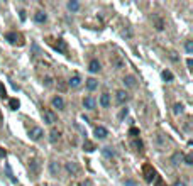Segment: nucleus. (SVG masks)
Segmentation results:
<instances>
[{
  "label": "nucleus",
  "mask_w": 193,
  "mask_h": 186,
  "mask_svg": "<svg viewBox=\"0 0 193 186\" xmlns=\"http://www.w3.org/2000/svg\"><path fill=\"white\" fill-rule=\"evenodd\" d=\"M129 135H132V137H137V135H139V129L132 127L131 130H129Z\"/></svg>",
  "instance_id": "obj_30"
},
{
  "label": "nucleus",
  "mask_w": 193,
  "mask_h": 186,
  "mask_svg": "<svg viewBox=\"0 0 193 186\" xmlns=\"http://www.w3.org/2000/svg\"><path fill=\"white\" fill-rule=\"evenodd\" d=\"M132 147H135L137 151H141L142 149V142L141 140H137V139H134V140H132Z\"/></svg>",
  "instance_id": "obj_29"
},
{
  "label": "nucleus",
  "mask_w": 193,
  "mask_h": 186,
  "mask_svg": "<svg viewBox=\"0 0 193 186\" xmlns=\"http://www.w3.org/2000/svg\"><path fill=\"white\" fill-rule=\"evenodd\" d=\"M83 149L87 151V152H93L97 147H95L93 142H90V140H85V142H83Z\"/></svg>",
  "instance_id": "obj_19"
},
{
  "label": "nucleus",
  "mask_w": 193,
  "mask_h": 186,
  "mask_svg": "<svg viewBox=\"0 0 193 186\" xmlns=\"http://www.w3.org/2000/svg\"><path fill=\"white\" fill-rule=\"evenodd\" d=\"M51 103H53V107H54V108H58V110H65V100H63L61 97H54Z\"/></svg>",
  "instance_id": "obj_10"
},
{
  "label": "nucleus",
  "mask_w": 193,
  "mask_h": 186,
  "mask_svg": "<svg viewBox=\"0 0 193 186\" xmlns=\"http://www.w3.org/2000/svg\"><path fill=\"white\" fill-rule=\"evenodd\" d=\"M115 100L119 105H124V103L129 102V93L125 90H117L115 91Z\"/></svg>",
  "instance_id": "obj_1"
},
{
  "label": "nucleus",
  "mask_w": 193,
  "mask_h": 186,
  "mask_svg": "<svg viewBox=\"0 0 193 186\" xmlns=\"http://www.w3.org/2000/svg\"><path fill=\"white\" fill-rule=\"evenodd\" d=\"M97 86H98V81L95 80V78H88V80H87V88H88L90 91L97 90Z\"/></svg>",
  "instance_id": "obj_16"
},
{
  "label": "nucleus",
  "mask_w": 193,
  "mask_h": 186,
  "mask_svg": "<svg viewBox=\"0 0 193 186\" xmlns=\"http://www.w3.org/2000/svg\"><path fill=\"white\" fill-rule=\"evenodd\" d=\"M78 186H93V183H91L90 179H85V181H80V183H78Z\"/></svg>",
  "instance_id": "obj_32"
},
{
  "label": "nucleus",
  "mask_w": 193,
  "mask_h": 186,
  "mask_svg": "<svg viewBox=\"0 0 193 186\" xmlns=\"http://www.w3.org/2000/svg\"><path fill=\"white\" fill-rule=\"evenodd\" d=\"M59 171H61L59 164L56 162V161H51V162H49V173H51L53 178H58V176H59Z\"/></svg>",
  "instance_id": "obj_7"
},
{
  "label": "nucleus",
  "mask_w": 193,
  "mask_h": 186,
  "mask_svg": "<svg viewBox=\"0 0 193 186\" xmlns=\"http://www.w3.org/2000/svg\"><path fill=\"white\" fill-rule=\"evenodd\" d=\"M44 85H46V86H51V85H53V80H51V78H46V80H44Z\"/></svg>",
  "instance_id": "obj_36"
},
{
  "label": "nucleus",
  "mask_w": 193,
  "mask_h": 186,
  "mask_svg": "<svg viewBox=\"0 0 193 186\" xmlns=\"http://www.w3.org/2000/svg\"><path fill=\"white\" fill-rule=\"evenodd\" d=\"M29 168L34 174H37V173H39V162H37L36 159H29Z\"/></svg>",
  "instance_id": "obj_18"
},
{
  "label": "nucleus",
  "mask_w": 193,
  "mask_h": 186,
  "mask_svg": "<svg viewBox=\"0 0 193 186\" xmlns=\"http://www.w3.org/2000/svg\"><path fill=\"white\" fill-rule=\"evenodd\" d=\"M163 80L164 81H173V73L171 71H168V69H164L163 71Z\"/></svg>",
  "instance_id": "obj_25"
},
{
  "label": "nucleus",
  "mask_w": 193,
  "mask_h": 186,
  "mask_svg": "<svg viewBox=\"0 0 193 186\" xmlns=\"http://www.w3.org/2000/svg\"><path fill=\"white\" fill-rule=\"evenodd\" d=\"M58 139H59V132L58 130H51V134H49V142L54 144Z\"/></svg>",
  "instance_id": "obj_23"
},
{
  "label": "nucleus",
  "mask_w": 193,
  "mask_h": 186,
  "mask_svg": "<svg viewBox=\"0 0 193 186\" xmlns=\"http://www.w3.org/2000/svg\"><path fill=\"white\" fill-rule=\"evenodd\" d=\"M68 85H69L71 88H78V86L81 85V78L78 76V75H75V76H71V80L68 81Z\"/></svg>",
  "instance_id": "obj_14"
},
{
  "label": "nucleus",
  "mask_w": 193,
  "mask_h": 186,
  "mask_svg": "<svg viewBox=\"0 0 193 186\" xmlns=\"http://www.w3.org/2000/svg\"><path fill=\"white\" fill-rule=\"evenodd\" d=\"M65 169L68 171L69 176H76L78 173H80V168H78V164H76V162H73V161H68V162L65 164Z\"/></svg>",
  "instance_id": "obj_2"
},
{
  "label": "nucleus",
  "mask_w": 193,
  "mask_h": 186,
  "mask_svg": "<svg viewBox=\"0 0 193 186\" xmlns=\"http://www.w3.org/2000/svg\"><path fill=\"white\" fill-rule=\"evenodd\" d=\"M173 113H175V115H180V113H183V103H176V105L173 107Z\"/></svg>",
  "instance_id": "obj_26"
},
{
  "label": "nucleus",
  "mask_w": 193,
  "mask_h": 186,
  "mask_svg": "<svg viewBox=\"0 0 193 186\" xmlns=\"http://www.w3.org/2000/svg\"><path fill=\"white\" fill-rule=\"evenodd\" d=\"M102 154H103L105 157H109V159L115 157V151H113L112 147H102Z\"/></svg>",
  "instance_id": "obj_17"
},
{
  "label": "nucleus",
  "mask_w": 193,
  "mask_h": 186,
  "mask_svg": "<svg viewBox=\"0 0 193 186\" xmlns=\"http://www.w3.org/2000/svg\"><path fill=\"white\" fill-rule=\"evenodd\" d=\"M88 69H90V73H98L100 71V63L97 59H91L90 64H88Z\"/></svg>",
  "instance_id": "obj_11"
},
{
  "label": "nucleus",
  "mask_w": 193,
  "mask_h": 186,
  "mask_svg": "<svg viewBox=\"0 0 193 186\" xmlns=\"http://www.w3.org/2000/svg\"><path fill=\"white\" fill-rule=\"evenodd\" d=\"M173 186H186V184H185V183H183V181H176V183H175V184H173Z\"/></svg>",
  "instance_id": "obj_39"
},
{
  "label": "nucleus",
  "mask_w": 193,
  "mask_h": 186,
  "mask_svg": "<svg viewBox=\"0 0 193 186\" xmlns=\"http://www.w3.org/2000/svg\"><path fill=\"white\" fill-rule=\"evenodd\" d=\"M68 9L71 12H76L78 9H80V4H78L76 0H71V2H68Z\"/></svg>",
  "instance_id": "obj_22"
},
{
  "label": "nucleus",
  "mask_w": 193,
  "mask_h": 186,
  "mask_svg": "<svg viewBox=\"0 0 193 186\" xmlns=\"http://www.w3.org/2000/svg\"><path fill=\"white\" fill-rule=\"evenodd\" d=\"M9 105H10V110H17L20 103H19L17 98H10V100H9Z\"/></svg>",
  "instance_id": "obj_24"
},
{
  "label": "nucleus",
  "mask_w": 193,
  "mask_h": 186,
  "mask_svg": "<svg viewBox=\"0 0 193 186\" xmlns=\"http://www.w3.org/2000/svg\"><path fill=\"white\" fill-rule=\"evenodd\" d=\"M183 161V154H180V152H176V154H173V157H171V162L173 164H180V162H181Z\"/></svg>",
  "instance_id": "obj_21"
},
{
  "label": "nucleus",
  "mask_w": 193,
  "mask_h": 186,
  "mask_svg": "<svg viewBox=\"0 0 193 186\" xmlns=\"http://www.w3.org/2000/svg\"><path fill=\"white\" fill-rule=\"evenodd\" d=\"M43 119H44V122H46L47 125H53L56 122V115H54V112H51V110H44Z\"/></svg>",
  "instance_id": "obj_4"
},
{
  "label": "nucleus",
  "mask_w": 193,
  "mask_h": 186,
  "mask_svg": "<svg viewBox=\"0 0 193 186\" xmlns=\"http://www.w3.org/2000/svg\"><path fill=\"white\" fill-rule=\"evenodd\" d=\"M127 113H129V110H127V108H124V110H122V112L119 113V119H124L125 115H127Z\"/></svg>",
  "instance_id": "obj_34"
},
{
  "label": "nucleus",
  "mask_w": 193,
  "mask_h": 186,
  "mask_svg": "<svg viewBox=\"0 0 193 186\" xmlns=\"http://www.w3.org/2000/svg\"><path fill=\"white\" fill-rule=\"evenodd\" d=\"M154 186H164V184H163V179H161V178H156V181H154Z\"/></svg>",
  "instance_id": "obj_35"
},
{
  "label": "nucleus",
  "mask_w": 193,
  "mask_h": 186,
  "mask_svg": "<svg viewBox=\"0 0 193 186\" xmlns=\"http://www.w3.org/2000/svg\"><path fill=\"white\" fill-rule=\"evenodd\" d=\"M124 186H137V183H135L134 179H125V181H124Z\"/></svg>",
  "instance_id": "obj_31"
},
{
  "label": "nucleus",
  "mask_w": 193,
  "mask_h": 186,
  "mask_svg": "<svg viewBox=\"0 0 193 186\" xmlns=\"http://www.w3.org/2000/svg\"><path fill=\"white\" fill-rule=\"evenodd\" d=\"M98 102H100V105H102L103 108H109V107H110V95H109V93H103V95L100 97Z\"/></svg>",
  "instance_id": "obj_12"
},
{
  "label": "nucleus",
  "mask_w": 193,
  "mask_h": 186,
  "mask_svg": "<svg viewBox=\"0 0 193 186\" xmlns=\"http://www.w3.org/2000/svg\"><path fill=\"white\" fill-rule=\"evenodd\" d=\"M183 161H185V164L191 166V164H193V156H191V154H186V156L183 157Z\"/></svg>",
  "instance_id": "obj_28"
},
{
  "label": "nucleus",
  "mask_w": 193,
  "mask_h": 186,
  "mask_svg": "<svg viewBox=\"0 0 193 186\" xmlns=\"http://www.w3.org/2000/svg\"><path fill=\"white\" fill-rule=\"evenodd\" d=\"M124 85H125V88H135L137 86V81H135V78L132 75H129V76L124 78Z\"/></svg>",
  "instance_id": "obj_9"
},
{
  "label": "nucleus",
  "mask_w": 193,
  "mask_h": 186,
  "mask_svg": "<svg viewBox=\"0 0 193 186\" xmlns=\"http://www.w3.org/2000/svg\"><path fill=\"white\" fill-rule=\"evenodd\" d=\"M54 49L58 53H66V42L63 39H58V42L54 44Z\"/></svg>",
  "instance_id": "obj_15"
},
{
  "label": "nucleus",
  "mask_w": 193,
  "mask_h": 186,
  "mask_svg": "<svg viewBox=\"0 0 193 186\" xmlns=\"http://www.w3.org/2000/svg\"><path fill=\"white\" fill-rule=\"evenodd\" d=\"M34 20L37 22V24H44V22L47 20V15L44 14V12H36V14H34Z\"/></svg>",
  "instance_id": "obj_13"
},
{
  "label": "nucleus",
  "mask_w": 193,
  "mask_h": 186,
  "mask_svg": "<svg viewBox=\"0 0 193 186\" xmlns=\"http://www.w3.org/2000/svg\"><path fill=\"white\" fill-rule=\"evenodd\" d=\"M83 107L87 110H95V107H97V100H95L93 97H85L83 98Z\"/></svg>",
  "instance_id": "obj_6"
},
{
  "label": "nucleus",
  "mask_w": 193,
  "mask_h": 186,
  "mask_svg": "<svg viewBox=\"0 0 193 186\" xmlns=\"http://www.w3.org/2000/svg\"><path fill=\"white\" fill-rule=\"evenodd\" d=\"M5 39H7L10 44H17V34L15 32H7L5 34Z\"/></svg>",
  "instance_id": "obj_20"
},
{
  "label": "nucleus",
  "mask_w": 193,
  "mask_h": 186,
  "mask_svg": "<svg viewBox=\"0 0 193 186\" xmlns=\"http://www.w3.org/2000/svg\"><path fill=\"white\" fill-rule=\"evenodd\" d=\"M186 66H188V68L191 69V66H193V61H191V58H188V59H186Z\"/></svg>",
  "instance_id": "obj_37"
},
{
  "label": "nucleus",
  "mask_w": 193,
  "mask_h": 186,
  "mask_svg": "<svg viewBox=\"0 0 193 186\" xmlns=\"http://www.w3.org/2000/svg\"><path fill=\"white\" fill-rule=\"evenodd\" d=\"M0 97H2V98L7 97V91H5V88H4V85H2V83H0Z\"/></svg>",
  "instance_id": "obj_33"
},
{
  "label": "nucleus",
  "mask_w": 193,
  "mask_h": 186,
  "mask_svg": "<svg viewBox=\"0 0 193 186\" xmlns=\"http://www.w3.org/2000/svg\"><path fill=\"white\" fill-rule=\"evenodd\" d=\"M29 135H31V139H32V140H41V139H43V135H44V130L41 127H32L31 129V132H29Z\"/></svg>",
  "instance_id": "obj_3"
},
{
  "label": "nucleus",
  "mask_w": 193,
  "mask_h": 186,
  "mask_svg": "<svg viewBox=\"0 0 193 186\" xmlns=\"http://www.w3.org/2000/svg\"><path fill=\"white\" fill-rule=\"evenodd\" d=\"M5 154H7V151H5V149H2V147H0V157H5Z\"/></svg>",
  "instance_id": "obj_38"
},
{
  "label": "nucleus",
  "mask_w": 193,
  "mask_h": 186,
  "mask_svg": "<svg viewBox=\"0 0 193 186\" xmlns=\"http://www.w3.org/2000/svg\"><path fill=\"white\" fill-rule=\"evenodd\" d=\"M185 49H186V53H188V54H191V53H193V41H186Z\"/></svg>",
  "instance_id": "obj_27"
},
{
  "label": "nucleus",
  "mask_w": 193,
  "mask_h": 186,
  "mask_svg": "<svg viewBox=\"0 0 193 186\" xmlns=\"http://www.w3.org/2000/svg\"><path fill=\"white\" fill-rule=\"evenodd\" d=\"M144 178H146V181H153V179H156V171H154V168H151L149 164L144 166Z\"/></svg>",
  "instance_id": "obj_5"
},
{
  "label": "nucleus",
  "mask_w": 193,
  "mask_h": 186,
  "mask_svg": "<svg viewBox=\"0 0 193 186\" xmlns=\"http://www.w3.org/2000/svg\"><path fill=\"white\" fill-rule=\"evenodd\" d=\"M107 135H109V132H107L105 127H102V125L95 127V137H97V139H105Z\"/></svg>",
  "instance_id": "obj_8"
}]
</instances>
